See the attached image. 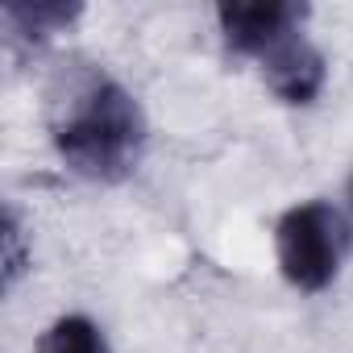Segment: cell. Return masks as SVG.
I'll list each match as a JSON object with an SVG mask.
<instances>
[{
  "label": "cell",
  "instance_id": "obj_1",
  "mask_svg": "<svg viewBox=\"0 0 353 353\" xmlns=\"http://www.w3.org/2000/svg\"><path fill=\"white\" fill-rule=\"evenodd\" d=\"M50 141L63 166L92 183H121L145 150L141 104L104 71H79L54 96Z\"/></svg>",
  "mask_w": 353,
  "mask_h": 353
},
{
  "label": "cell",
  "instance_id": "obj_2",
  "mask_svg": "<svg viewBox=\"0 0 353 353\" xmlns=\"http://www.w3.org/2000/svg\"><path fill=\"white\" fill-rule=\"evenodd\" d=\"M345 245H349L345 216L332 204H324V200L295 204L274 225L279 270H283V279L295 291H307V295L324 291L336 279L341 258H345Z\"/></svg>",
  "mask_w": 353,
  "mask_h": 353
},
{
  "label": "cell",
  "instance_id": "obj_3",
  "mask_svg": "<svg viewBox=\"0 0 353 353\" xmlns=\"http://www.w3.org/2000/svg\"><path fill=\"white\" fill-rule=\"evenodd\" d=\"M216 21L225 46L258 63L270 46L303 30L307 5H295V0H225V5H216Z\"/></svg>",
  "mask_w": 353,
  "mask_h": 353
},
{
  "label": "cell",
  "instance_id": "obj_4",
  "mask_svg": "<svg viewBox=\"0 0 353 353\" xmlns=\"http://www.w3.org/2000/svg\"><path fill=\"white\" fill-rule=\"evenodd\" d=\"M258 67H262L266 88L283 104H312L324 92V79H328L324 54L316 50V42L303 30H295L291 38H283L279 46H270L258 59Z\"/></svg>",
  "mask_w": 353,
  "mask_h": 353
},
{
  "label": "cell",
  "instance_id": "obj_5",
  "mask_svg": "<svg viewBox=\"0 0 353 353\" xmlns=\"http://www.w3.org/2000/svg\"><path fill=\"white\" fill-rule=\"evenodd\" d=\"M83 13L79 0H5L0 17L9 26V38L17 42H46L54 34H63L75 17Z\"/></svg>",
  "mask_w": 353,
  "mask_h": 353
},
{
  "label": "cell",
  "instance_id": "obj_6",
  "mask_svg": "<svg viewBox=\"0 0 353 353\" xmlns=\"http://www.w3.org/2000/svg\"><path fill=\"white\" fill-rule=\"evenodd\" d=\"M38 353H112L108 336L88 316H59L38 336Z\"/></svg>",
  "mask_w": 353,
  "mask_h": 353
},
{
  "label": "cell",
  "instance_id": "obj_7",
  "mask_svg": "<svg viewBox=\"0 0 353 353\" xmlns=\"http://www.w3.org/2000/svg\"><path fill=\"white\" fill-rule=\"evenodd\" d=\"M0 241H5V287H13L30 270V250H26V229L17 208H5V225H0Z\"/></svg>",
  "mask_w": 353,
  "mask_h": 353
},
{
  "label": "cell",
  "instance_id": "obj_8",
  "mask_svg": "<svg viewBox=\"0 0 353 353\" xmlns=\"http://www.w3.org/2000/svg\"><path fill=\"white\" fill-rule=\"evenodd\" d=\"M349 200H353V174H349Z\"/></svg>",
  "mask_w": 353,
  "mask_h": 353
}]
</instances>
